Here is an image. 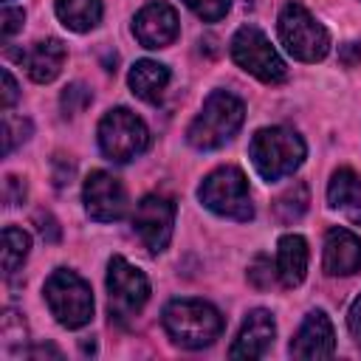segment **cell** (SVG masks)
<instances>
[{"label":"cell","mask_w":361,"mask_h":361,"mask_svg":"<svg viewBox=\"0 0 361 361\" xmlns=\"http://www.w3.org/2000/svg\"><path fill=\"white\" fill-rule=\"evenodd\" d=\"M200 20L206 23H217L226 17V11L231 8V0H183Z\"/></svg>","instance_id":"26"},{"label":"cell","mask_w":361,"mask_h":361,"mask_svg":"<svg viewBox=\"0 0 361 361\" xmlns=\"http://www.w3.org/2000/svg\"><path fill=\"white\" fill-rule=\"evenodd\" d=\"M333 353H336V333H333L327 313L310 310L290 341V355L293 358H330Z\"/></svg>","instance_id":"14"},{"label":"cell","mask_w":361,"mask_h":361,"mask_svg":"<svg viewBox=\"0 0 361 361\" xmlns=\"http://www.w3.org/2000/svg\"><path fill=\"white\" fill-rule=\"evenodd\" d=\"M327 203L330 209L341 212L350 223L361 226V175L353 169H336L327 183Z\"/></svg>","instance_id":"18"},{"label":"cell","mask_w":361,"mask_h":361,"mask_svg":"<svg viewBox=\"0 0 361 361\" xmlns=\"http://www.w3.org/2000/svg\"><path fill=\"white\" fill-rule=\"evenodd\" d=\"M172 228H175V203L166 195H147L138 200L135 212H133V231L138 234V240L144 243V248L149 254H161L169 240H172Z\"/></svg>","instance_id":"10"},{"label":"cell","mask_w":361,"mask_h":361,"mask_svg":"<svg viewBox=\"0 0 361 361\" xmlns=\"http://www.w3.org/2000/svg\"><path fill=\"white\" fill-rule=\"evenodd\" d=\"M149 302V279L141 268L124 257H110L107 262V307L116 324H130Z\"/></svg>","instance_id":"7"},{"label":"cell","mask_w":361,"mask_h":361,"mask_svg":"<svg viewBox=\"0 0 361 361\" xmlns=\"http://www.w3.org/2000/svg\"><path fill=\"white\" fill-rule=\"evenodd\" d=\"M197 197L217 217L237 220V223H245L254 217L248 180L240 166H217L214 172H209L197 189Z\"/></svg>","instance_id":"4"},{"label":"cell","mask_w":361,"mask_h":361,"mask_svg":"<svg viewBox=\"0 0 361 361\" xmlns=\"http://www.w3.org/2000/svg\"><path fill=\"white\" fill-rule=\"evenodd\" d=\"M28 251H31V237L17 226H6L3 228V274L6 276L17 274V268H23V262H25Z\"/></svg>","instance_id":"21"},{"label":"cell","mask_w":361,"mask_h":361,"mask_svg":"<svg viewBox=\"0 0 361 361\" xmlns=\"http://www.w3.org/2000/svg\"><path fill=\"white\" fill-rule=\"evenodd\" d=\"M274 276H276V268H274L271 259L262 257V254H259V257L254 259V265L248 268V279H251L257 288H268V285L274 282Z\"/></svg>","instance_id":"27"},{"label":"cell","mask_w":361,"mask_h":361,"mask_svg":"<svg viewBox=\"0 0 361 361\" xmlns=\"http://www.w3.org/2000/svg\"><path fill=\"white\" fill-rule=\"evenodd\" d=\"M65 56H68L65 42L56 39V37L39 39V42H34L28 51L17 54V59L25 65L28 76H31L34 82H39V85L54 82V79L59 76V71H62V65H65Z\"/></svg>","instance_id":"16"},{"label":"cell","mask_w":361,"mask_h":361,"mask_svg":"<svg viewBox=\"0 0 361 361\" xmlns=\"http://www.w3.org/2000/svg\"><path fill=\"white\" fill-rule=\"evenodd\" d=\"M23 197H25V183L17 175H8L6 178V203L17 206V203H23Z\"/></svg>","instance_id":"30"},{"label":"cell","mask_w":361,"mask_h":361,"mask_svg":"<svg viewBox=\"0 0 361 361\" xmlns=\"http://www.w3.org/2000/svg\"><path fill=\"white\" fill-rule=\"evenodd\" d=\"M0 336H3V353L11 355V344H23L25 341V324L14 310H6L3 322H0Z\"/></svg>","instance_id":"25"},{"label":"cell","mask_w":361,"mask_h":361,"mask_svg":"<svg viewBox=\"0 0 361 361\" xmlns=\"http://www.w3.org/2000/svg\"><path fill=\"white\" fill-rule=\"evenodd\" d=\"M322 268L327 276H350L361 271V237L341 226L330 228L324 234Z\"/></svg>","instance_id":"15"},{"label":"cell","mask_w":361,"mask_h":361,"mask_svg":"<svg viewBox=\"0 0 361 361\" xmlns=\"http://www.w3.org/2000/svg\"><path fill=\"white\" fill-rule=\"evenodd\" d=\"M347 327H350L353 338L361 344V293L355 296V302H353L350 310H347Z\"/></svg>","instance_id":"31"},{"label":"cell","mask_w":361,"mask_h":361,"mask_svg":"<svg viewBox=\"0 0 361 361\" xmlns=\"http://www.w3.org/2000/svg\"><path fill=\"white\" fill-rule=\"evenodd\" d=\"M90 90L85 87V85H79V82H73V85H68L65 90H62V96H59V104H62V113L65 116H79L87 104H90Z\"/></svg>","instance_id":"24"},{"label":"cell","mask_w":361,"mask_h":361,"mask_svg":"<svg viewBox=\"0 0 361 361\" xmlns=\"http://www.w3.org/2000/svg\"><path fill=\"white\" fill-rule=\"evenodd\" d=\"M245 118V104L228 90H212L186 130V141L195 149H217L237 135Z\"/></svg>","instance_id":"3"},{"label":"cell","mask_w":361,"mask_h":361,"mask_svg":"<svg viewBox=\"0 0 361 361\" xmlns=\"http://www.w3.org/2000/svg\"><path fill=\"white\" fill-rule=\"evenodd\" d=\"M23 23H25V11L6 6L3 14H0V34H3V39H11V37L23 28Z\"/></svg>","instance_id":"28"},{"label":"cell","mask_w":361,"mask_h":361,"mask_svg":"<svg viewBox=\"0 0 361 361\" xmlns=\"http://www.w3.org/2000/svg\"><path fill=\"white\" fill-rule=\"evenodd\" d=\"M31 133V121L28 118H17L8 110L3 113V155H8L17 144H23Z\"/></svg>","instance_id":"23"},{"label":"cell","mask_w":361,"mask_h":361,"mask_svg":"<svg viewBox=\"0 0 361 361\" xmlns=\"http://www.w3.org/2000/svg\"><path fill=\"white\" fill-rule=\"evenodd\" d=\"M276 338V324H274V316L265 310V307H254L248 310L231 350H228V358H262L271 344Z\"/></svg>","instance_id":"13"},{"label":"cell","mask_w":361,"mask_h":361,"mask_svg":"<svg viewBox=\"0 0 361 361\" xmlns=\"http://www.w3.org/2000/svg\"><path fill=\"white\" fill-rule=\"evenodd\" d=\"M307 243L302 234H282L276 243V276L285 288L302 285L307 274Z\"/></svg>","instance_id":"17"},{"label":"cell","mask_w":361,"mask_h":361,"mask_svg":"<svg viewBox=\"0 0 361 361\" xmlns=\"http://www.w3.org/2000/svg\"><path fill=\"white\" fill-rule=\"evenodd\" d=\"M305 155H307L305 138L296 130L282 127V124L257 130L248 144V158L254 169L259 172V178L268 183H276L293 175L305 164Z\"/></svg>","instance_id":"1"},{"label":"cell","mask_w":361,"mask_h":361,"mask_svg":"<svg viewBox=\"0 0 361 361\" xmlns=\"http://www.w3.org/2000/svg\"><path fill=\"white\" fill-rule=\"evenodd\" d=\"M307 203H310L307 186H305L302 180H296L293 186H288V189L274 200V212H276V217H279L282 223H293V220H299V217L305 214Z\"/></svg>","instance_id":"22"},{"label":"cell","mask_w":361,"mask_h":361,"mask_svg":"<svg viewBox=\"0 0 361 361\" xmlns=\"http://www.w3.org/2000/svg\"><path fill=\"white\" fill-rule=\"evenodd\" d=\"M82 203L90 220L113 223L127 214V189L113 172L93 169L82 183Z\"/></svg>","instance_id":"11"},{"label":"cell","mask_w":361,"mask_h":361,"mask_svg":"<svg viewBox=\"0 0 361 361\" xmlns=\"http://www.w3.org/2000/svg\"><path fill=\"white\" fill-rule=\"evenodd\" d=\"M178 31H180L178 11L166 0H152L133 17V37L152 51L172 45L178 39Z\"/></svg>","instance_id":"12"},{"label":"cell","mask_w":361,"mask_h":361,"mask_svg":"<svg viewBox=\"0 0 361 361\" xmlns=\"http://www.w3.org/2000/svg\"><path fill=\"white\" fill-rule=\"evenodd\" d=\"M6 3H8V0H6Z\"/></svg>","instance_id":"32"},{"label":"cell","mask_w":361,"mask_h":361,"mask_svg":"<svg viewBox=\"0 0 361 361\" xmlns=\"http://www.w3.org/2000/svg\"><path fill=\"white\" fill-rule=\"evenodd\" d=\"M130 90L144 99V102H158L169 85V68L164 62H155V59H138L133 68H130Z\"/></svg>","instance_id":"19"},{"label":"cell","mask_w":361,"mask_h":361,"mask_svg":"<svg viewBox=\"0 0 361 361\" xmlns=\"http://www.w3.org/2000/svg\"><path fill=\"white\" fill-rule=\"evenodd\" d=\"M56 17L68 31L87 34L102 23V0H54Z\"/></svg>","instance_id":"20"},{"label":"cell","mask_w":361,"mask_h":361,"mask_svg":"<svg viewBox=\"0 0 361 361\" xmlns=\"http://www.w3.org/2000/svg\"><path fill=\"white\" fill-rule=\"evenodd\" d=\"M0 82H3L0 104H3V110H8V107L20 99V90H17V82H14V76H11V71H8V68H3V71H0Z\"/></svg>","instance_id":"29"},{"label":"cell","mask_w":361,"mask_h":361,"mask_svg":"<svg viewBox=\"0 0 361 361\" xmlns=\"http://www.w3.org/2000/svg\"><path fill=\"white\" fill-rule=\"evenodd\" d=\"M276 31H279V39H282L285 51L299 62H319L330 51L327 28L302 3H288L279 11Z\"/></svg>","instance_id":"6"},{"label":"cell","mask_w":361,"mask_h":361,"mask_svg":"<svg viewBox=\"0 0 361 361\" xmlns=\"http://www.w3.org/2000/svg\"><path fill=\"white\" fill-rule=\"evenodd\" d=\"M166 336L186 350L214 344L223 333V316L212 302L203 299H172L161 313Z\"/></svg>","instance_id":"2"},{"label":"cell","mask_w":361,"mask_h":361,"mask_svg":"<svg viewBox=\"0 0 361 361\" xmlns=\"http://www.w3.org/2000/svg\"><path fill=\"white\" fill-rule=\"evenodd\" d=\"M149 147V130L144 118H138L127 107H113L99 121V149L104 158L116 164H127L138 158Z\"/></svg>","instance_id":"8"},{"label":"cell","mask_w":361,"mask_h":361,"mask_svg":"<svg viewBox=\"0 0 361 361\" xmlns=\"http://www.w3.org/2000/svg\"><path fill=\"white\" fill-rule=\"evenodd\" d=\"M45 305L51 310V316L68 327V330H79L93 319V293L90 285L68 268H56L48 279H45Z\"/></svg>","instance_id":"5"},{"label":"cell","mask_w":361,"mask_h":361,"mask_svg":"<svg viewBox=\"0 0 361 361\" xmlns=\"http://www.w3.org/2000/svg\"><path fill=\"white\" fill-rule=\"evenodd\" d=\"M231 59L251 73L254 79L265 82V85H279L288 76V68L282 62V56L276 54V48L271 45V39L257 28V25H243L234 31L231 42H228Z\"/></svg>","instance_id":"9"}]
</instances>
